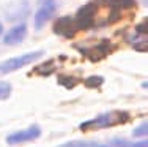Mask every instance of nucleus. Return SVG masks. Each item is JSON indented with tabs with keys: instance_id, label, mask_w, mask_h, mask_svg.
Segmentation results:
<instances>
[{
	"instance_id": "aec40b11",
	"label": "nucleus",
	"mask_w": 148,
	"mask_h": 147,
	"mask_svg": "<svg viewBox=\"0 0 148 147\" xmlns=\"http://www.w3.org/2000/svg\"><path fill=\"white\" fill-rule=\"evenodd\" d=\"M96 147H106V146H96Z\"/></svg>"
},
{
	"instance_id": "2eb2a0df",
	"label": "nucleus",
	"mask_w": 148,
	"mask_h": 147,
	"mask_svg": "<svg viewBox=\"0 0 148 147\" xmlns=\"http://www.w3.org/2000/svg\"><path fill=\"white\" fill-rule=\"evenodd\" d=\"M137 29H139V30H148V17L143 21L142 24H140V26H137Z\"/></svg>"
},
{
	"instance_id": "6ab92c4d",
	"label": "nucleus",
	"mask_w": 148,
	"mask_h": 147,
	"mask_svg": "<svg viewBox=\"0 0 148 147\" xmlns=\"http://www.w3.org/2000/svg\"><path fill=\"white\" fill-rule=\"evenodd\" d=\"M0 35H2V24H0Z\"/></svg>"
},
{
	"instance_id": "39448f33",
	"label": "nucleus",
	"mask_w": 148,
	"mask_h": 147,
	"mask_svg": "<svg viewBox=\"0 0 148 147\" xmlns=\"http://www.w3.org/2000/svg\"><path fill=\"white\" fill-rule=\"evenodd\" d=\"M55 8H57V5H55L54 0H46L43 5L40 6V10H38L36 14H35V27H36L38 30L54 16Z\"/></svg>"
},
{
	"instance_id": "7ed1b4c3",
	"label": "nucleus",
	"mask_w": 148,
	"mask_h": 147,
	"mask_svg": "<svg viewBox=\"0 0 148 147\" xmlns=\"http://www.w3.org/2000/svg\"><path fill=\"white\" fill-rule=\"evenodd\" d=\"M96 11H98V5L96 3H87L82 8L77 11L76 16V26L79 29H91L96 26Z\"/></svg>"
},
{
	"instance_id": "f3484780",
	"label": "nucleus",
	"mask_w": 148,
	"mask_h": 147,
	"mask_svg": "<svg viewBox=\"0 0 148 147\" xmlns=\"http://www.w3.org/2000/svg\"><path fill=\"white\" fill-rule=\"evenodd\" d=\"M142 87H143V89H148V81H147V82H143V84H142Z\"/></svg>"
},
{
	"instance_id": "1a4fd4ad",
	"label": "nucleus",
	"mask_w": 148,
	"mask_h": 147,
	"mask_svg": "<svg viewBox=\"0 0 148 147\" xmlns=\"http://www.w3.org/2000/svg\"><path fill=\"white\" fill-rule=\"evenodd\" d=\"M110 52V44H109V41H101L99 44H96V46L93 48H88L84 51L82 49V54H85L88 59H91V60H99V59H104L106 55Z\"/></svg>"
},
{
	"instance_id": "9d476101",
	"label": "nucleus",
	"mask_w": 148,
	"mask_h": 147,
	"mask_svg": "<svg viewBox=\"0 0 148 147\" xmlns=\"http://www.w3.org/2000/svg\"><path fill=\"white\" fill-rule=\"evenodd\" d=\"M104 2L107 3V5H110L112 8L118 10V11L136 6V2H134V0H104Z\"/></svg>"
},
{
	"instance_id": "ddd939ff",
	"label": "nucleus",
	"mask_w": 148,
	"mask_h": 147,
	"mask_svg": "<svg viewBox=\"0 0 148 147\" xmlns=\"http://www.w3.org/2000/svg\"><path fill=\"white\" fill-rule=\"evenodd\" d=\"M62 147H90V144H85V142H71V144H65Z\"/></svg>"
},
{
	"instance_id": "4468645a",
	"label": "nucleus",
	"mask_w": 148,
	"mask_h": 147,
	"mask_svg": "<svg viewBox=\"0 0 148 147\" xmlns=\"http://www.w3.org/2000/svg\"><path fill=\"white\" fill-rule=\"evenodd\" d=\"M101 82H103V79H101V78H90L88 81H87L88 86H91V84H96V86H98V84H101Z\"/></svg>"
},
{
	"instance_id": "f8f14e48",
	"label": "nucleus",
	"mask_w": 148,
	"mask_h": 147,
	"mask_svg": "<svg viewBox=\"0 0 148 147\" xmlns=\"http://www.w3.org/2000/svg\"><path fill=\"white\" fill-rule=\"evenodd\" d=\"M132 135L137 136V138H140V136H148V122H143L142 125H139V127L132 131Z\"/></svg>"
},
{
	"instance_id": "423d86ee",
	"label": "nucleus",
	"mask_w": 148,
	"mask_h": 147,
	"mask_svg": "<svg viewBox=\"0 0 148 147\" xmlns=\"http://www.w3.org/2000/svg\"><path fill=\"white\" fill-rule=\"evenodd\" d=\"M76 27H77L76 22H74L71 17L63 16V17H60L58 21H55L54 32L62 35V37H65V38H71L73 35L76 33Z\"/></svg>"
},
{
	"instance_id": "f257e3e1",
	"label": "nucleus",
	"mask_w": 148,
	"mask_h": 147,
	"mask_svg": "<svg viewBox=\"0 0 148 147\" xmlns=\"http://www.w3.org/2000/svg\"><path fill=\"white\" fill-rule=\"evenodd\" d=\"M129 119V114L125 111H110V112H104L98 117L87 120L80 124V130L82 131H90V130H99V128H107V127H115V125L125 124Z\"/></svg>"
},
{
	"instance_id": "dca6fc26",
	"label": "nucleus",
	"mask_w": 148,
	"mask_h": 147,
	"mask_svg": "<svg viewBox=\"0 0 148 147\" xmlns=\"http://www.w3.org/2000/svg\"><path fill=\"white\" fill-rule=\"evenodd\" d=\"M129 147H148V141H140V142H136V144L129 146Z\"/></svg>"
},
{
	"instance_id": "a211bd4d",
	"label": "nucleus",
	"mask_w": 148,
	"mask_h": 147,
	"mask_svg": "<svg viewBox=\"0 0 148 147\" xmlns=\"http://www.w3.org/2000/svg\"><path fill=\"white\" fill-rule=\"evenodd\" d=\"M143 3H145V5L148 6V0H143Z\"/></svg>"
},
{
	"instance_id": "f03ea898",
	"label": "nucleus",
	"mask_w": 148,
	"mask_h": 147,
	"mask_svg": "<svg viewBox=\"0 0 148 147\" xmlns=\"http://www.w3.org/2000/svg\"><path fill=\"white\" fill-rule=\"evenodd\" d=\"M41 55H43V51H35V52H29V54L8 59V60H5V62L0 63V76L13 73V71H16V70L22 68V66L32 63V62H36Z\"/></svg>"
},
{
	"instance_id": "20e7f679",
	"label": "nucleus",
	"mask_w": 148,
	"mask_h": 147,
	"mask_svg": "<svg viewBox=\"0 0 148 147\" xmlns=\"http://www.w3.org/2000/svg\"><path fill=\"white\" fill-rule=\"evenodd\" d=\"M40 135H41L40 127H38V125H32V127L25 128V130L11 133V135L6 138V142H8V144H11V146H14V144H24V142H29V141L36 139Z\"/></svg>"
},
{
	"instance_id": "6e6552de",
	"label": "nucleus",
	"mask_w": 148,
	"mask_h": 147,
	"mask_svg": "<svg viewBox=\"0 0 148 147\" xmlns=\"http://www.w3.org/2000/svg\"><path fill=\"white\" fill-rule=\"evenodd\" d=\"M129 44L140 52H148V30H139L136 29V33L128 37Z\"/></svg>"
},
{
	"instance_id": "0eeeda50",
	"label": "nucleus",
	"mask_w": 148,
	"mask_h": 147,
	"mask_svg": "<svg viewBox=\"0 0 148 147\" xmlns=\"http://www.w3.org/2000/svg\"><path fill=\"white\" fill-rule=\"evenodd\" d=\"M25 35H27V26L25 24H17L16 27H13V29H10L8 32H6V35L3 37V43L10 44V46L19 44L24 41Z\"/></svg>"
},
{
	"instance_id": "9b49d317",
	"label": "nucleus",
	"mask_w": 148,
	"mask_h": 147,
	"mask_svg": "<svg viewBox=\"0 0 148 147\" xmlns=\"http://www.w3.org/2000/svg\"><path fill=\"white\" fill-rule=\"evenodd\" d=\"M11 93V84L8 82H0V101L6 100Z\"/></svg>"
}]
</instances>
